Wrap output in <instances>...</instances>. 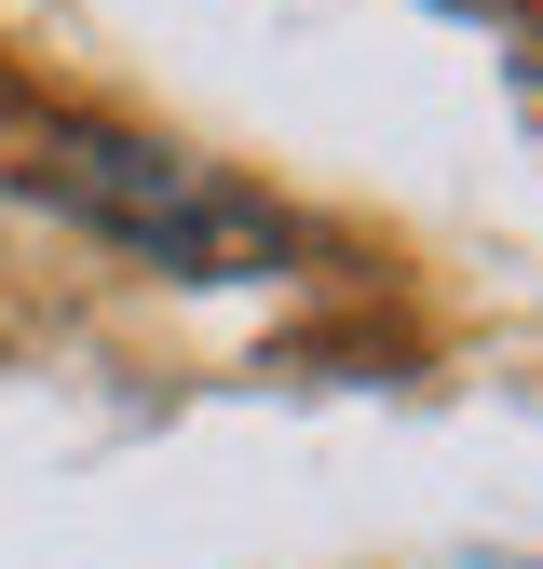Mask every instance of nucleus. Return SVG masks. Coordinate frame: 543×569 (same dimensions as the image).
Returning a JSON list of instances; mask_svg holds the SVG:
<instances>
[{
  "instance_id": "nucleus-1",
  "label": "nucleus",
  "mask_w": 543,
  "mask_h": 569,
  "mask_svg": "<svg viewBox=\"0 0 543 569\" xmlns=\"http://www.w3.org/2000/svg\"><path fill=\"white\" fill-rule=\"evenodd\" d=\"M28 190L68 203L82 231H109L122 258L177 271V284H245V271H272V258L299 244L245 177L164 150V136H109V122H41L28 136Z\"/></svg>"
}]
</instances>
